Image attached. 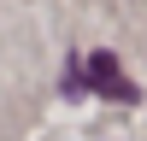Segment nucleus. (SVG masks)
I'll list each match as a JSON object with an SVG mask.
<instances>
[{"label": "nucleus", "mask_w": 147, "mask_h": 141, "mask_svg": "<svg viewBox=\"0 0 147 141\" xmlns=\"http://www.w3.org/2000/svg\"><path fill=\"white\" fill-rule=\"evenodd\" d=\"M82 88L112 94V100H124V106H136V100H141L136 82H124V70H118V59H112V53H88V82H82Z\"/></svg>", "instance_id": "obj_1"}]
</instances>
